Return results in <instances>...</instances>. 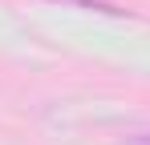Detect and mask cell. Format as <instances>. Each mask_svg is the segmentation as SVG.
<instances>
[{"instance_id":"6da1fadb","label":"cell","mask_w":150,"mask_h":145,"mask_svg":"<svg viewBox=\"0 0 150 145\" xmlns=\"http://www.w3.org/2000/svg\"><path fill=\"white\" fill-rule=\"evenodd\" d=\"M61 4H77V8H89V12H105V16H126V8H114L110 0H61Z\"/></svg>"},{"instance_id":"7a4b0ae2","label":"cell","mask_w":150,"mask_h":145,"mask_svg":"<svg viewBox=\"0 0 150 145\" xmlns=\"http://www.w3.org/2000/svg\"><path fill=\"white\" fill-rule=\"evenodd\" d=\"M122 145H150V133H134V137H126Z\"/></svg>"}]
</instances>
